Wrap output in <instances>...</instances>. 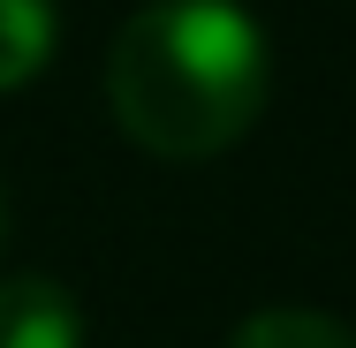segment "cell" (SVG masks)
Returning a JSON list of instances; mask_svg holds the SVG:
<instances>
[{
    "instance_id": "obj_5",
    "label": "cell",
    "mask_w": 356,
    "mask_h": 348,
    "mask_svg": "<svg viewBox=\"0 0 356 348\" xmlns=\"http://www.w3.org/2000/svg\"><path fill=\"white\" fill-rule=\"evenodd\" d=\"M0 250H8V190H0Z\"/></svg>"
},
{
    "instance_id": "obj_2",
    "label": "cell",
    "mask_w": 356,
    "mask_h": 348,
    "mask_svg": "<svg viewBox=\"0 0 356 348\" xmlns=\"http://www.w3.org/2000/svg\"><path fill=\"white\" fill-rule=\"evenodd\" d=\"M0 348H83V303L54 273L0 280Z\"/></svg>"
},
{
    "instance_id": "obj_1",
    "label": "cell",
    "mask_w": 356,
    "mask_h": 348,
    "mask_svg": "<svg viewBox=\"0 0 356 348\" xmlns=\"http://www.w3.org/2000/svg\"><path fill=\"white\" fill-rule=\"evenodd\" d=\"M273 99V38L243 0H144L106 46V106L122 137L197 167L258 129Z\"/></svg>"
},
{
    "instance_id": "obj_3",
    "label": "cell",
    "mask_w": 356,
    "mask_h": 348,
    "mask_svg": "<svg viewBox=\"0 0 356 348\" xmlns=\"http://www.w3.org/2000/svg\"><path fill=\"white\" fill-rule=\"evenodd\" d=\"M54 46H61L54 0H0V99L54 69Z\"/></svg>"
},
{
    "instance_id": "obj_4",
    "label": "cell",
    "mask_w": 356,
    "mask_h": 348,
    "mask_svg": "<svg viewBox=\"0 0 356 348\" xmlns=\"http://www.w3.org/2000/svg\"><path fill=\"white\" fill-rule=\"evenodd\" d=\"M227 348H356V333L326 310H258L235 326Z\"/></svg>"
}]
</instances>
